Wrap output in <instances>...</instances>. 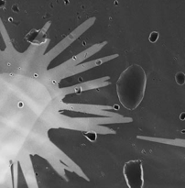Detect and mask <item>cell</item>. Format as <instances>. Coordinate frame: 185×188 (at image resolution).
I'll return each mask as SVG.
<instances>
[{
  "mask_svg": "<svg viewBox=\"0 0 185 188\" xmlns=\"http://www.w3.org/2000/svg\"><path fill=\"white\" fill-rule=\"evenodd\" d=\"M147 75L139 64L128 66L117 82V93L121 105L128 110L136 109L144 98Z\"/></svg>",
  "mask_w": 185,
  "mask_h": 188,
  "instance_id": "obj_1",
  "label": "cell"
},
{
  "mask_svg": "<svg viewBox=\"0 0 185 188\" xmlns=\"http://www.w3.org/2000/svg\"><path fill=\"white\" fill-rule=\"evenodd\" d=\"M123 173L128 188H143V162L141 160H132L125 163Z\"/></svg>",
  "mask_w": 185,
  "mask_h": 188,
  "instance_id": "obj_2",
  "label": "cell"
},
{
  "mask_svg": "<svg viewBox=\"0 0 185 188\" xmlns=\"http://www.w3.org/2000/svg\"><path fill=\"white\" fill-rule=\"evenodd\" d=\"M175 80H176V83L180 85H183L185 84V74L183 72H179L176 74L175 75Z\"/></svg>",
  "mask_w": 185,
  "mask_h": 188,
  "instance_id": "obj_3",
  "label": "cell"
},
{
  "mask_svg": "<svg viewBox=\"0 0 185 188\" xmlns=\"http://www.w3.org/2000/svg\"><path fill=\"white\" fill-rule=\"evenodd\" d=\"M83 135L87 138V140L88 141H95V140H96V133L95 132H94V131H88V132H85V133H83Z\"/></svg>",
  "mask_w": 185,
  "mask_h": 188,
  "instance_id": "obj_4",
  "label": "cell"
},
{
  "mask_svg": "<svg viewBox=\"0 0 185 188\" xmlns=\"http://www.w3.org/2000/svg\"><path fill=\"white\" fill-rule=\"evenodd\" d=\"M159 39V33L158 32H156V31H153V32H151L150 34H149V37H148V40H149V42H157V40Z\"/></svg>",
  "mask_w": 185,
  "mask_h": 188,
  "instance_id": "obj_5",
  "label": "cell"
},
{
  "mask_svg": "<svg viewBox=\"0 0 185 188\" xmlns=\"http://www.w3.org/2000/svg\"><path fill=\"white\" fill-rule=\"evenodd\" d=\"M185 113H183V114H182V116H181V119H183H183H184L185 118Z\"/></svg>",
  "mask_w": 185,
  "mask_h": 188,
  "instance_id": "obj_6",
  "label": "cell"
},
{
  "mask_svg": "<svg viewBox=\"0 0 185 188\" xmlns=\"http://www.w3.org/2000/svg\"><path fill=\"white\" fill-rule=\"evenodd\" d=\"M5 5V2L4 1H0V6H4Z\"/></svg>",
  "mask_w": 185,
  "mask_h": 188,
  "instance_id": "obj_7",
  "label": "cell"
}]
</instances>
